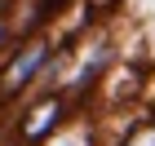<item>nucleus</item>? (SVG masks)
Here are the masks:
<instances>
[{
  "label": "nucleus",
  "mask_w": 155,
  "mask_h": 146,
  "mask_svg": "<svg viewBox=\"0 0 155 146\" xmlns=\"http://www.w3.org/2000/svg\"><path fill=\"white\" fill-rule=\"evenodd\" d=\"M133 146H155V128H146V133H137V142Z\"/></svg>",
  "instance_id": "3"
},
{
  "label": "nucleus",
  "mask_w": 155,
  "mask_h": 146,
  "mask_svg": "<svg viewBox=\"0 0 155 146\" xmlns=\"http://www.w3.org/2000/svg\"><path fill=\"white\" fill-rule=\"evenodd\" d=\"M58 111H62V102H58V97L40 102V106L31 111V115H27V124H22V137H27V142H40V137H45L49 128L58 124Z\"/></svg>",
  "instance_id": "2"
},
{
  "label": "nucleus",
  "mask_w": 155,
  "mask_h": 146,
  "mask_svg": "<svg viewBox=\"0 0 155 146\" xmlns=\"http://www.w3.org/2000/svg\"><path fill=\"white\" fill-rule=\"evenodd\" d=\"M58 146H89V133H75V137H67V142H58Z\"/></svg>",
  "instance_id": "4"
},
{
  "label": "nucleus",
  "mask_w": 155,
  "mask_h": 146,
  "mask_svg": "<svg viewBox=\"0 0 155 146\" xmlns=\"http://www.w3.org/2000/svg\"><path fill=\"white\" fill-rule=\"evenodd\" d=\"M45 58H49V44H27V49H22V58H18V62L9 67V71H5V93L22 89V80H27L31 71H36V67H40Z\"/></svg>",
  "instance_id": "1"
},
{
  "label": "nucleus",
  "mask_w": 155,
  "mask_h": 146,
  "mask_svg": "<svg viewBox=\"0 0 155 146\" xmlns=\"http://www.w3.org/2000/svg\"><path fill=\"white\" fill-rule=\"evenodd\" d=\"M0 40H5V27H0Z\"/></svg>",
  "instance_id": "5"
}]
</instances>
